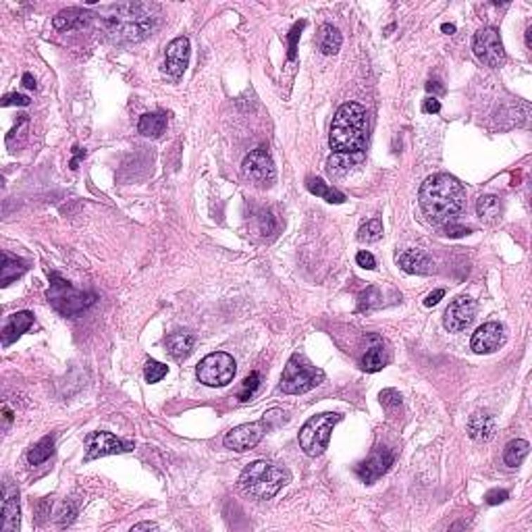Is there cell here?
Instances as JSON below:
<instances>
[{"instance_id": "6da1fadb", "label": "cell", "mask_w": 532, "mask_h": 532, "mask_svg": "<svg viewBox=\"0 0 532 532\" xmlns=\"http://www.w3.org/2000/svg\"><path fill=\"white\" fill-rule=\"evenodd\" d=\"M418 202L429 221L447 224L455 221V217L466 208V189L455 177L437 173L422 183Z\"/></svg>"}, {"instance_id": "7a4b0ae2", "label": "cell", "mask_w": 532, "mask_h": 532, "mask_svg": "<svg viewBox=\"0 0 532 532\" xmlns=\"http://www.w3.org/2000/svg\"><path fill=\"white\" fill-rule=\"evenodd\" d=\"M329 144L333 154L364 160L368 144V110L357 102L341 104L331 123Z\"/></svg>"}, {"instance_id": "3957f363", "label": "cell", "mask_w": 532, "mask_h": 532, "mask_svg": "<svg viewBox=\"0 0 532 532\" xmlns=\"http://www.w3.org/2000/svg\"><path fill=\"white\" fill-rule=\"evenodd\" d=\"M102 17L106 34L117 40V42H137L144 40L152 30L156 17L152 15L156 11L154 4H139V2H129V4H117L108 8Z\"/></svg>"}, {"instance_id": "277c9868", "label": "cell", "mask_w": 532, "mask_h": 532, "mask_svg": "<svg viewBox=\"0 0 532 532\" xmlns=\"http://www.w3.org/2000/svg\"><path fill=\"white\" fill-rule=\"evenodd\" d=\"M289 481H291V474L287 468L258 460V462H252L250 466L243 468V472L239 476V487L248 495H252L254 499L268 501Z\"/></svg>"}, {"instance_id": "5b68a950", "label": "cell", "mask_w": 532, "mask_h": 532, "mask_svg": "<svg viewBox=\"0 0 532 532\" xmlns=\"http://www.w3.org/2000/svg\"><path fill=\"white\" fill-rule=\"evenodd\" d=\"M48 302L52 308L61 312L63 316H80L96 304L98 296L91 291H80L75 289L67 279H63L58 272H50V289H48Z\"/></svg>"}, {"instance_id": "8992f818", "label": "cell", "mask_w": 532, "mask_h": 532, "mask_svg": "<svg viewBox=\"0 0 532 532\" xmlns=\"http://www.w3.org/2000/svg\"><path fill=\"white\" fill-rule=\"evenodd\" d=\"M324 381V372L310 364L302 354H293L281 374V391L287 395H302Z\"/></svg>"}, {"instance_id": "52a82bcc", "label": "cell", "mask_w": 532, "mask_h": 532, "mask_svg": "<svg viewBox=\"0 0 532 532\" xmlns=\"http://www.w3.org/2000/svg\"><path fill=\"white\" fill-rule=\"evenodd\" d=\"M339 420H341V414H333V412L312 416L300 431V447L304 449V453L310 455V457L322 455L324 449L329 447L331 433H333V429H335V424Z\"/></svg>"}, {"instance_id": "ba28073f", "label": "cell", "mask_w": 532, "mask_h": 532, "mask_svg": "<svg viewBox=\"0 0 532 532\" xmlns=\"http://www.w3.org/2000/svg\"><path fill=\"white\" fill-rule=\"evenodd\" d=\"M237 372V364L233 360V355L224 354V352H215L208 354L196 368L198 381L206 387H224L235 379Z\"/></svg>"}, {"instance_id": "9c48e42d", "label": "cell", "mask_w": 532, "mask_h": 532, "mask_svg": "<svg viewBox=\"0 0 532 532\" xmlns=\"http://www.w3.org/2000/svg\"><path fill=\"white\" fill-rule=\"evenodd\" d=\"M472 50H474V56L487 67L497 69L505 63V48H503L501 36L495 27L479 30L474 36V42H472Z\"/></svg>"}, {"instance_id": "30bf717a", "label": "cell", "mask_w": 532, "mask_h": 532, "mask_svg": "<svg viewBox=\"0 0 532 532\" xmlns=\"http://www.w3.org/2000/svg\"><path fill=\"white\" fill-rule=\"evenodd\" d=\"M270 429V424L266 422L265 418L258 420V422H248V424H239L235 429H231L222 443L227 449H233V451H248L252 447L262 441V437L266 435V431Z\"/></svg>"}, {"instance_id": "8fae6325", "label": "cell", "mask_w": 532, "mask_h": 532, "mask_svg": "<svg viewBox=\"0 0 532 532\" xmlns=\"http://www.w3.org/2000/svg\"><path fill=\"white\" fill-rule=\"evenodd\" d=\"M241 171H243L246 177L250 179V181H254V183H258V185H270L277 179L274 163H272L270 154L266 152L265 148H258V150L250 152L243 158Z\"/></svg>"}, {"instance_id": "7c38bea8", "label": "cell", "mask_w": 532, "mask_h": 532, "mask_svg": "<svg viewBox=\"0 0 532 532\" xmlns=\"http://www.w3.org/2000/svg\"><path fill=\"white\" fill-rule=\"evenodd\" d=\"M393 462H395V455H393L391 449H387V447H376V449L368 455V460H364V462H360V464L355 466V474H357V479H360L362 483L370 485V483L379 481V479L393 466Z\"/></svg>"}, {"instance_id": "4fadbf2b", "label": "cell", "mask_w": 532, "mask_h": 532, "mask_svg": "<svg viewBox=\"0 0 532 532\" xmlns=\"http://www.w3.org/2000/svg\"><path fill=\"white\" fill-rule=\"evenodd\" d=\"M474 318H476V302L470 296H460L447 306L443 324L447 331L460 333L468 329L474 322Z\"/></svg>"}, {"instance_id": "5bb4252c", "label": "cell", "mask_w": 532, "mask_h": 532, "mask_svg": "<svg viewBox=\"0 0 532 532\" xmlns=\"http://www.w3.org/2000/svg\"><path fill=\"white\" fill-rule=\"evenodd\" d=\"M88 445V453H86V462L104 457V455H115V453H123V451H132L133 445L125 443L121 439H117L115 435L100 431V433H91L86 439Z\"/></svg>"}, {"instance_id": "9a60e30c", "label": "cell", "mask_w": 532, "mask_h": 532, "mask_svg": "<svg viewBox=\"0 0 532 532\" xmlns=\"http://www.w3.org/2000/svg\"><path fill=\"white\" fill-rule=\"evenodd\" d=\"M505 341V329L499 322H485L483 327L476 329V333L472 335L470 348L472 352L479 355L493 354L497 352Z\"/></svg>"}, {"instance_id": "2e32d148", "label": "cell", "mask_w": 532, "mask_h": 532, "mask_svg": "<svg viewBox=\"0 0 532 532\" xmlns=\"http://www.w3.org/2000/svg\"><path fill=\"white\" fill-rule=\"evenodd\" d=\"M189 65V40L185 36L175 38L165 52V71L171 77H181Z\"/></svg>"}, {"instance_id": "e0dca14e", "label": "cell", "mask_w": 532, "mask_h": 532, "mask_svg": "<svg viewBox=\"0 0 532 532\" xmlns=\"http://www.w3.org/2000/svg\"><path fill=\"white\" fill-rule=\"evenodd\" d=\"M32 327H34V314H32V312H15V314L6 320V324H4V329H2V346H4V348L13 346V343H15L23 333H27Z\"/></svg>"}, {"instance_id": "ac0fdd59", "label": "cell", "mask_w": 532, "mask_h": 532, "mask_svg": "<svg viewBox=\"0 0 532 532\" xmlns=\"http://www.w3.org/2000/svg\"><path fill=\"white\" fill-rule=\"evenodd\" d=\"M398 265L407 274H429L433 270V258L422 250H405L398 256Z\"/></svg>"}, {"instance_id": "d6986e66", "label": "cell", "mask_w": 532, "mask_h": 532, "mask_svg": "<svg viewBox=\"0 0 532 532\" xmlns=\"http://www.w3.org/2000/svg\"><path fill=\"white\" fill-rule=\"evenodd\" d=\"M0 528L4 532L19 531V493L11 485H4V499H2V522Z\"/></svg>"}, {"instance_id": "ffe728a7", "label": "cell", "mask_w": 532, "mask_h": 532, "mask_svg": "<svg viewBox=\"0 0 532 532\" xmlns=\"http://www.w3.org/2000/svg\"><path fill=\"white\" fill-rule=\"evenodd\" d=\"M468 435L474 441H488L495 435V418L488 412H476L468 420Z\"/></svg>"}, {"instance_id": "44dd1931", "label": "cell", "mask_w": 532, "mask_h": 532, "mask_svg": "<svg viewBox=\"0 0 532 532\" xmlns=\"http://www.w3.org/2000/svg\"><path fill=\"white\" fill-rule=\"evenodd\" d=\"M88 11L84 8H67V11H61L56 17H54V27L61 30V32H69V30H82L86 23L89 21Z\"/></svg>"}, {"instance_id": "7402d4cb", "label": "cell", "mask_w": 532, "mask_h": 532, "mask_svg": "<svg viewBox=\"0 0 532 532\" xmlns=\"http://www.w3.org/2000/svg\"><path fill=\"white\" fill-rule=\"evenodd\" d=\"M25 270H27V262L23 258H17L8 252H2V266H0V285L2 287H8Z\"/></svg>"}, {"instance_id": "603a6c76", "label": "cell", "mask_w": 532, "mask_h": 532, "mask_svg": "<svg viewBox=\"0 0 532 532\" xmlns=\"http://www.w3.org/2000/svg\"><path fill=\"white\" fill-rule=\"evenodd\" d=\"M165 343H167V352L173 355L175 360H185L187 355L194 352V346H196V337L191 335V333H171L167 339H165Z\"/></svg>"}, {"instance_id": "cb8c5ba5", "label": "cell", "mask_w": 532, "mask_h": 532, "mask_svg": "<svg viewBox=\"0 0 532 532\" xmlns=\"http://www.w3.org/2000/svg\"><path fill=\"white\" fill-rule=\"evenodd\" d=\"M167 123H169V119H167L165 113H146V115H141V119L137 123V132L141 133L144 137L156 139V137H160L165 133Z\"/></svg>"}, {"instance_id": "d4e9b609", "label": "cell", "mask_w": 532, "mask_h": 532, "mask_svg": "<svg viewBox=\"0 0 532 532\" xmlns=\"http://www.w3.org/2000/svg\"><path fill=\"white\" fill-rule=\"evenodd\" d=\"M341 42H343V38H341V34H339V30L335 25H331V23L320 25V30H318V48H320L322 54H327V56L337 54L339 48H341Z\"/></svg>"}, {"instance_id": "484cf974", "label": "cell", "mask_w": 532, "mask_h": 532, "mask_svg": "<svg viewBox=\"0 0 532 532\" xmlns=\"http://www.w3.org/2000/svg\"><path fill=\"white\" fill-rule=\"evenodd\" d=\"M389 360H391L389 350H385V346L379 343V346H372L366 350V354L362 357V368L366 372H379L389 364Z\"/></svg>"}, {"instance_id": "4316f807", "label": "cell", "mask_w": 532, "mask_h": 532, "mask_svg": "<svg viewBox=\"0 0 532 532\" xmlns=\"http://www.w3.org/2000/svg\"><path fill=\"white\" fill-rule=\"evenodd\" d=\"M306 187L310 189V194L322 198V200H327L329 204H343V202H346V196H343L339 189L331 187L329 183H324L320 177L308 179V181H306Z\"/></svg>"}, {"instance_id": "83f0119b", "label": "cell", "mask_w": 532, "mask_h": 532, "mask_svg": "<svg viewBox=\"0 0 532 532\" xmlns=\"http://www.w3.org/2000/svg\"><path fill=\"white\" fill-rule=\"evenodd\" d=\"M528 449H531L528 441H524V439H516V441L507 443V447L503 449V462H505L509 468H518V466L526 460Z\"/></svg>"}, {"instance_id": "f1b7e54d", "label": "cell", "mask_w": 532, "mask_h": 532, "mask_svg": "<svg viewBox=\"0 0 532 532\" xmlns=\"http://www.w3.org/2000/svg\"><path fill=\"white\" fill-rule=\"evenodd\" d=\"M52 453H54V437L48 435V437L40 439L38 443L27 451V462L32 466H40V464H44L46 460L52 457Z\"/></svg>"}, {"instance_id": "f546056e", "label": "cell", "mask_w": 532, "mask_h": 532, "mask_svg": "<svg viewBox=\"0 0 532 532\" xmlns=\"http://www.w3.org/2000/svg\"><path fill=\"white\" fill-rule=\"evenodd\" d=\"M476 213L483 221L495 222L501 215V202L497 196H481L476 202Z\"/></svg>"}, {"instance_id": "4dcf8cb0", "label": "cell", "mask_w": 532, "mask_h": 532, "mask_svg": "<svg viewBox=\"0 0 532 532\" xmlns=\"http://www.w3.org/2000/svg\"><path fill=\"white\" fill-rule=\"evenodd\" d=\"M383 237V222L381 219H370L366 221L360 231H357V239L360 241H366V243H372V241H379Z\"/></svg>"}, {"instance_id": "1f68e13d", "label": "cell", "mask_w": 532, "mask_h": 532, "mask_svg": "<svg viewBox=\"0 0 532 532\" xmlns=\"http://www.w3.org/2000/svg\"><path fill=\"white\" fill-rule=\"evenodd\" d=\"M169 372V366L163 364V362H156V360H148L146 362V368H144V376L148 383H158L167 376Z\"/></svg>"}, {"instance_id": "d6a6232c", "label": "cell", "mask_w": 532, "mask_h": 532, "mask_svg": "<svg viewBox=\"0 0 532 532\" xmlns=\"http://www.w3.org/2000/svg\"><path fill=\"white\" fill-rule=\"evenodd\" d=\"M381 304V291L376 287H368L366 291H362L357 296V312L372 310Z\"/></svg>"}, {"instance_id": "836d02e7", "label": "cell", "mask_w": 532, "mask_h": 532, "mask_svg": "<svg viewBox=\"0 0 532 532\" xmlns=\"http://www.w3.org/2000/svg\"><path fill=\"white\" fill-rule=\"evenodd\" d=\"M260 387V374L258 372H252L250 376H246L243 385H241V391H239V401H250L254 398V393L258 391Z\"/></svg>"}, {"instance_id": "e575fe53", "label": "cell", "mask_w": 532, "mask_h": 532, "mask_svg": "<svg viewBox=\"0 0 532 532\" xmlns=\"http://www.w3.org/2000/svg\"><path fill=\"white\" fill-rule=\"evenodd\" d=\"M306 27V21H300V23H296L293 27H291V32H289V50H287V58L289 61H293L296 58V52H298V40H300V34H302V30Z\"/></svg>"}, {"instance_id": "d590c367", "label": "cell", "mask_w": 532, "mask_h": 532, "mask_svg": "<svg viewBox=\"0 0 532 532\" xmlns=\"http://www.w3.org/2000/svg\"><path fill=\"white\" fill-rule=\"evenodd\" d=\"M379 398H381V403H383L387 410L401 405V395H399V391H395V389H385V391H381Z\"/></svg>"}, {"instance_id": "8d00e7d4", "label": "cell", "mask_w": 532, "mask_h": 532, "mask_svg": "<svg viewBox=\"0 0 532 532\" xmlns=\"http://www.w3.org/2000/svg\"><path fill=\"white\" fill-rule=\"evenodd\" d=\"M258 222H260V229H258V231H260L265 237L266 235H272V233L277 231V222L270 217V213H260V215H258Z\"/></svg>"}, {"instance_id": "74e56055", "label": "cell", "mask_w": 532, "mask_h": 532, "mask_svg": "<svg viewBox=\"0 0 532 532\" xmlns=\"http://www.w3.org/2000/svg\"><path fill=\"white\" fill-rule=\"evenodd\" d=\"M441 110V100L437 96H426L422 100V113L424 115H437Z\"/></svg>"}, {"instance_id": "f35d334b", "label": "cell", "mask_w": 532, "mask_h": 532, "mask_svg": "<svg viewBox=\"0 0 532 532\" xmlns=\"http://www.w3.org/2000/svg\"><path fill=\"white\" fill-rule=\"evenodd\" d=\"M355 262H357V266L366 268V270H374L376 268V258L370 252H366V250H362V252L355 254Z\"/></svg>"}, {"instance_id": "ab89813d", "label": "cell", "mask_w": 532, "mask_h": 532, "mask_svg": "<svg viewBox=\"0 0 532 532\" xmlns=\"http://www.w3.org/2000/svg\"><path fill=\"white\" fill-rule=\"evenodd\" d=\"M507 497H509V493H507L505 488H493V490H488L487 495H485V501H487L488 505H499V503H503Z\"/></svg>"}, {"instance_id": "60d3db41", "label": "cell", "mask_w": 532, "mask_h": 532, "mask_svg": "<svg viewBox=\"0 0 532 532\" xmlns=\"http://www.w3.org/2000/svg\"><path fill=\"white\" fill-rule=\"evenodd\" d=\"M75 514H77L75 503H65V505H63V512L58 514V516H61V518H58V524H61V526L71 524V522H73V518H75Z\"/></svg>"}, {"instance_id": "b9f144b4", "label": "cell", "mask_w": 532, "mask_h": 532, "mask_svg": "<svg viewBox=\"0 0 532 532\" xmlns=\"http://www.w3.org/2000/svg\"><path fill=\"white\" fill-rule=\"evenodd\" d=\"M13 104H17V106H27V104H30V98L23 96V94H8V96H4L2 106H13Z\"/></svg>"}, {"instance_id": "7bdbcfd3", "label": "cell", "mask_w": 532, "mask_h": 532, "mask_svg": "<svg viewBox=\"0 0 532 532\" xmlns=\"http://www.w3.org/2000/svg\"><path fill=\"white\" fill-rule=\"evenodd\" d=\"M443 298H445V289H435L433 293H429V296H426L424 306H426V308H433V306H437Z\"/></svg>"}, {"instance_id": "ee69618b", "label": "cell", "mask_w": 532, "mask_h": 532, "mask_svg": "<svg viewBox=\"0 0 532 532\" xmlns=\"http://www.w3.org/2000/svg\"><path fill=\"white\" fill-rule=\"evenodd\" d=\"M470 233V229H466V227H455V224H451L449 222V227H447V235L449 237H462V235H468Z\"/></svg>"}, {"instance_id": "f6af8a7d", "label": "cell", "mask_w": 532, "mask_h": 532, "mask_svg": "<svg viewBox=\"0 0 532 532\" xmlns=\"http://www.w3.org/2000/svg\"><path fill=\"white\" fill-rule=\"evenodd\" d=\"M426 91L435 96V94H443L445 88L441 86V82H437V80H435V82H429V84H426Z\"/></svg>"}, {"instance_id": "bcb514c9", "label": "cell", "mask_w": 532, "mask_h": 532, "mask_svg": "<svg viewBox=\"0 0 532 532\" xmlns=\"http://www.w3.org/2000/svg\"><path fill=\"white\" fill-rule=\"evenodd\" d=\"M139 531H158V524H154V522H141V524H135L132 528V532Z\"/></svg>"}, {"instance_id": "7dc6e473", "label": "cell", "mask_w": 532, "mask_h": 532, "mask_svg": "<svg viewBox=\"0 0 532 532\" xmlns=\"http://www.w3.org/2000/svg\"><path fill=\"white\" fill-rule=\"evenodd\" d=\"M21 82H23V86H25V88H27V89H34V88H36V80L32 77V73H25Z\"/></svg>"}, {"instance_id": "c3c4849f", "label": "cell", "mask_w": 532, "mask_h": 532, "mask_svg": "<svg viewBox=\"0 0 532 532\" xmlns=\"http://www.w3.org/2000/svg\"><path fill=\"white\" fill-rule=\"evenodd\" d=\"M2 414H4V429L13 422V412L8 410V405H4V410H2Z\"/></svg>"}, {"instance_id": "681fc988", "label": "cell", "mask_w": 532, "mask_h": 532, "mask_svg": "<svg viewBox=\"0 0 532 532\" xmlns=\"http://www.w3.org/2000/svg\"><path fill=\"white\" fill-rule=\"evenodd\" d=\"M441 32L451 36V34H455V25H453V23H443V25H441Z\"/></svg>"}]
</instances>
